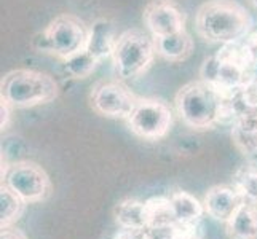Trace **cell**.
<instances>
[{
	"label": "cell",
	"instance_id": "1",
	"mask_svg": "<svg viewBox=\"0 0 257 239\" xmlns=\"http://www.w3.org/2000/svg\"><path fill=\"white\" fill-rule=\"evenodd\" d=\"M227 97L217 88L200 78L184 85L177 91L174 107L187 128L206 131L217 125H230Z\"/></svg>",
	"mask_w": 257,
	"mask_h": 239
},
{
	"label": "cell",
	"instance_id": "2",
	"mask_svg": "<svg viewBox=\"0 0 257 239\" xmlns=\"http://www.w3.org/2000/svg\"><path fill=\"white\" fill-rule=\"evenodd\" d=\"M195 28L205 42L222 47L244 40L251 32L252 18L235 0H208L198 8Z\"/></svg>",
	"mask_w": 257,
	"mask_h": 239
},
{
	"label": "cell",
	"instance_id": "3",
	"mask_svg": "<svg viewBox=\"0 0 257 239\" xmlns=\"http://www.w3.org/2000/svg\"><path fill=\"white\" fill-rule=\"evenodd\" d=\"M200 77L225 96L233 94L255 77V70L247 56L244 43L222 45L216 55L205 59Z\"/></svg>",
	"mask_w": 257,
	"mask_h": 239
},
{
	"label": "cell",
	"instance_id": "4",
	"mask_svg": "<svg viewBox=\"0 0 257 239\" xmlns=\"http://www.w3.org/2000/svg\"><path fill=\"white\" fill-rule=\"evenodd\" d=\"M59 85L45 72L32 69H16L2 78L0 97L13 109H31L50 104L58 97Z\"/></svg>",
	"mask_w": 257,
	"mask_h": 239
},
{
	"label": "cell",
	"instance_id": "5",
	"mask_svg": "<svg viewBox=\"0 0 257 239\" xmlns=\"http://www.w3.org/2000/svg\"><path fill=\"white\" fill-rule=\"evenodd\" d=\"M157 55L155 39L139 29H130L118 35L112 53V63L121 82L138 80L152 66Z\"/></svg>",
	"mask_w": 257,
	"mask_h": 239
},
{
	"label": "cell",
	"instance_id": "6",
	"mask_svg": "<svg viewBox=\"0 0 257 239\" xmlns=\"http://www.w3.org/2000/svg\"><path fill=\"white\" fill-rule=\"evenodd\" d=\"M90 26H86L80 18L74 15H61L55 18L42 34L37 35L40 42L39 50L55 55L59 59H69L75 53L85 50Z\"/></svg>",
	"mask_w": 257,
	"mask_h": 239
},
{
	"label": "cell",
	"instance_id": "7",
	"mask_svg": "<svg viewBox=\"0 0 257 239\" xmlns=\"http://www.w3.org/2000/svg\"><path fill=\"white\" fill-rule=\"evenodd\" d=\"M2 183L28 204L43 202L53 191L51 179L47 171L40 164L26 159L2 167Z\"/></svg>",
	"mask_w": 257,
	"mask_h": 239
},
{
	"label": "cell",
	"instance_id": "8",
	"mask_svg": "<svg viewBox=\"0 0 257 239\" xmlns=\"http://www.w3.org/2000/svg\"><path fill=\"white\" fill-rule=\"evenodd\" d=\"M126 123L135 136L144 140H160L173 128V110L160 99L139 97Z\"/></svg>",
	"mask_w": 257,
	"mask_h": 239
},
{
	"label": "cell",
	"instance_id": "9",
	"mask_svg": "<svg viewBox=\"0 0 257 239\" xmlns=\"http://www.w3.org/2000/svg\"><path fill=\"white\" fill-rule=\"evenodd\" d=\"M138 101L139 97L121 80L99 82L90 93L91 109L101 117L113 120H128Z\"/></svg>",
	"mask_w": 257,
	"mask_h": 239
},
{
	"label": "cell",
	"instance_id": "10",
	"mask_svg": "<svg viewBox=\"0 0 257 239\" xmlns=\"http://www.w3.org/2000/svg\"><path fill=\"white\" fill-rule=\"evenodd\" d=\"M143 20L154 39L185 31V13L173 0H152L144 8Z\"/></svg>",
	"mask_w": 257,
	"mask_h": 239
},
{
	"label": "cell",
	"instance_id": "11",
	"mask_svg": "<svg viewBox=\"0 0 257 239\" xmlns=\"http://www.w3.org/2000/svg\"><path fill=\"white\" fill-rule=\"evenodd\" d=\"M243 202V198L230 185H214L205 193V198H203L206 215L224 223L235 214Z\"/></svg>",
	"mask_w": 257,
	"mask_h": 239
},
{
	"label": "cell",
	"instance_id": "12",
	"mask_svg": "<svg viewBox=\"0 0 257 239\" xmlns=\"http://www.w3.org/2000/svg\"><path fill=\"white\" fill-rule=\"evenodd\" d=\"M118 35L115 31V26L110 20H96L90 26V35H88V42L85 50H88L94 58L99 61L105 58H112V53L117 45Z\"/></svg>",
	"mask_w": 257,
	"mask_h": 239
},
{
	"label": "cell",
	"instance_id": "13",
	"mask_svg": "<svg viewBox=\"0 0 257 239\" xmlns=\"http://www.w3.org/2000/svg\"><path fill=\"white\" fill-rule=\"evenodd\" d=\"M232 140L241 155L257 166V113H244L232 125Z\"/></svg>",
	"mask_w": 257,
	"mask_h": 239
},
{
	"label": "cell",
	"instance_id": "14",
	"mask_svg": "<svg viewBox=\"0 0 257 239\" xmlns=\"http://www.w3.org/2000/svg\"><path fill=\"white\" fill-rule=\"evenodd\" d=\"M146 226L150 231H162L176 223V212L170 196H150L144 201Z\"/></svg>",
	"mask_w": 257,
	"mask_h": 239
},
{
	"label": "cell",
	"instance_id": "15",
	"mask_svg": "<svg viewBox=\"0 0 257 239\" xmlns=\"http://www.w3.org/2000/svg\"><path fill=\"white\" fill-rule=\"evenodd\" d=\"M228 239H257V206L243 202L225 222Z\"/></svg>",
	"mask_w": 257,
	"mask_h": 239
},
{
	"label": "cell",
	"instance_id": "16",
	"mask_svg": "<svg viewBox=\"0 0 257 239\" xmlns=\"http://www.w3.org/2000/svg\"><path fill=\"white\" fill-rule=\"evenodd\" d=\"M157 55L170 63H182L189 59L193 51V39L187 31H181L166 37L155 39Z\"/></svg>",
	"mask_w": 257,
	"mask_h": 239
},
{
	"label": "cell",
	"instance_id": "17",
	"mask_svg": "<svg viewBox=\"0 0 257 239\" xmlns=\"http://www.w3.org/2000/svg\"><path fill=\"white\" fill-rule=\"evenodd\" d=\"M113 222L118 228L125 229H143L146 226L144 215V201L136 198H125L115 204L113 210Z\"/></svg>",
	"mask_w": 257,
	"mask_h": 239
},
{
	"label": "cell",
	"instance_id": "18",
	"mask_svg": "<svg viewBox=\"0 0 257 239\" xmlns=\"http://www.w3.org/2000/svg\"><path fill=\"white\" fill-rule=\"evenodd\" d=\"M174 206L176 220L184 223H197L201 222L203 215H206L203 201L195 198L192 193L184 190H176L170 194Z\"/></svg>",
	"mask_w": 257,
	"mask_h": 239
},
{
	"label": "cell",
	"instance_id": "19",
	"mask_svg": "<svg viewBox=\"0 0 257 239\" xmlns=\"http://www.w3.org/2000/svg\"><path fill=\"white\" fill-rule=\"evenodd\" d=\"M28 202H24L18 194L7 187L0 185V228H10L23 217Z\"/></svg>",
	"mask_w": 257,
	"mask_h": 239
},
{
	"label": "cell",
	"instance_id": "20",
	"mask_svg": "<svg viewBox=\"0 0 257 239\" xmlns=\"http://www.w3.org/2000/svg\"><path fill=\"white\" fill-rule=\"evenodd\" d=\"M232 187L243 201L257 206V166L249 163L238 167L232 175Z\"/></svg>",
	"mask_w": 257,
	"mask_h": 239
},
{
	"label": "cell",
	"instance_id": "21",
	"mask_svg": "<svg viewBox=\"0 0 257 239\" xmlns=\"http://www.w3.org/2000/svg\"><path fill=\"white\" fill-rule=\"evenodd\" d=\"M99 63L101 61L94 58L88 50H82L75 53L74 56H70L69 59H66L64 67L66 72L72 78H86L94 72Z\"/></svg>",
	"mask_w": 257,
	"mask_h": 239
},
{
	"label": "cell",
	"instance_id": "22",
	"mask_svg": "<svg viewBox=\"0 0 257 239\" xmlns=\"http://www.w3.org/2000/svg\"><path fill=\"white\" fill-rule=\"evenodd\" d=\"M162 239H203L201 222L197 223H184L176 222L170 228L162 229Z\"/></svg>",
	"mask_w": 257,
	"mask_h": 239
},
{
	"label": "cell",
	"instance_id": "23",
	"mask_svg": "<svg viewBox=\"0 0 257 239\" xmlns=\"http://www.w3.org/2000/svg\"><path fill=\"white\" fill-rule=\"evenodd\" d=\"M112 239H155V236H154V231H150L147 228H143V229L120 228L118 231L113 234Z\"/></svg>",
	"mask_w": 257,
	"mask_h": 239
},
{
	"label": "cell",
	"instance_id": "24",
	"mask_svg": "<svg viewBox=\"0 0 257 239\" xmlns=\"http://www.w3.org/2000/svg\"><path fill=\"white\" fill-rule=\"evenodd\" d=\"M243 43H244V48H246L247 56H249L251 64H252L255 74H257V31L247 35V37L243 40Z\"/></svg>",
	"mask_w": 257,
	"mask_h": 239
},
{
	"label": "cell",
	"instance_id": "25",
	"mask_svg": "<svg viewBox=\"0 0 257 239\" xmlns=\"http://www.w3.org/2000/svg\"><path fill=\"white\" fill-rule=\"evenodd\" d=\"M0 115H2V117H0V126H2V131H7L8 129V126H10V120H12V105L8 104L5 99H2V97H0Z\"/></svg>",
	"mask_w": 257,
	"mask_h": 239
},
{
	"label": "cell",
	"instance_id": "26",
	"mask_svg": "<svg viewBox=\"0 0 257 239\" xmlns=\"http://www.w3.org/2000/svg\"><path fill=\"white\" fill-rule=\"evenodd\" d=\"M0 239H29L26 236L23 229H18L15 226L10 228H2V233H0Z\"/></svg>",
	"mask_w": 257,
	"mask_h": 239
},
{
	"label": "cell",
	"instance_id": "27",
	"mask_svg": "<svg viewBox=\"0 0 257 239\" xmlns=\"http://www.w3.org/2000/svg\"><path fill=\"white\" fill-rule=\"evenodd\" d=\"M249 2H251V4H252V5H254L255 8H257V0H249Z\"/></svg>",
	"mask_w": 257,
	"mask_h": 239
}]
</instances>
